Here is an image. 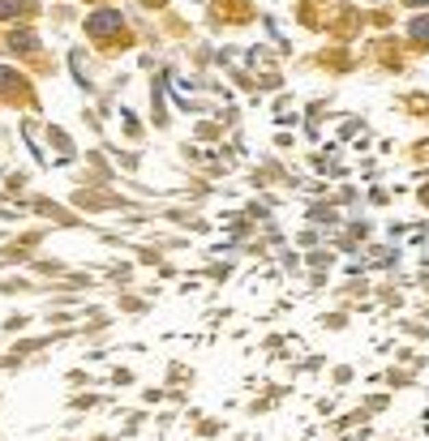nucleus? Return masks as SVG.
<instances>
[{
  "instance_id": "obj_1",
  "label": "nucleus",
  "mask_w": 429,
  "mask_h": 441,
  "mask_svg": "<svg viewBox=\"0 0 429 441\" xmlns=\"http://www.w3.org/2000/svg\"><path fill=\"white\" fill-rule=\"evenodd\" d=\"M412 35H417V39H429V22H417V26H412Z\"/></svg>"
},
{
  "instance_id": "obj_2",
  "label": "nucleus",
  "mask_w": 429,
  "mask_h": 441,
  "mask_svg": "<svg viewBox=\"0 0 429 441\" xmlns=\"http://www.w3.org/2000/svg\"><path fill=\"white\" fill-rule=\"evenodd\" d=\"M412 5H425V0H412Z\"/></svg>"
}]
</instances>
